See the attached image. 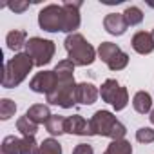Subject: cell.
<instances>
[{"label": "cell", "instance_id": "1", "mask_svg": "<svg viewBox=\"0 0 154 154\" xmlns=\"http://www.w3.org/2000/svg\"><path fill=\"white\" fill-rule=\"evenodd\" d=\"M80 8L82 2H63L62 6L49 4L38 13V24L44 31L74 33L80 27Z\"/></svg>", "mask_w": 154, "mask_h": 154}, {"label": "cell", "instance_id": "2", "mask_svg": "<svg viewBox=\"0 0 154 154\" xmlns=\"http://www.w3.org/2000/svg\"><path fill=\"white\" fill-rule=\"evenodd\" d=\"M35 62L33 58L27 54V53H18L15 54L11 60L6 62L4 65V76H2V87L6 89H11V87H17L20 85L26 76L31 72Z\"/></svg>", "mask_w": 154, "mask_h": 154}, {"label": "cell", "instance_id": "3", "mask_svg": "<svg viewBox=\"0 0 154 154\" xmlns=\"http://www.w3.org/2000/svg\"><path fill=\"white\" fill-rule=\"evenodd\" d=\"M65 51L69 54V60L74 63V65H80V67H85V65H91L96 58V51L94 47L80 35V33H72L65 38Z\"/></svg>", "mask_w": 154, "mask_h": 154}, {"label": "cell", "instance_id": "4", "mask_svg": "<svg viewBox=\"0 0 154 154\" xmlns=\"http://www.w3.org/2000/svg\"><path fill=\"white\" fill-rule=\"evenodd\" d=\"M91 127H93V134L96 136H107L112 140H123L125 136V127L123 123H120L116 120V116H112L109 111H96L94 116L89 120Z\"/></svg>", "mask_w": 154, "mask_h": 154}, {"label": "cell", "instance_id": "5", "mask_svg": "<svg viewBox=\"0 0 154 154\" xmlns=\"http://www.w3.org/2000/svg\"><path fill=\"white\" fill-rule=\"evenodd\" d=\"M26 53L33 58V62H35L36 67H44L45 63H49L53 60L54 42L44 40V38H38V36H33L26 44Z\"/></svg>", "mask_w": 154, "mask_h": 154}, {"label": "cell", "instance_id": "6", "mask_svg": "<svg viewBox=\"0 0 154 154\" xmlns=\"http://www.w3.org/2000/svg\"><path fill=\"white\" fill-rule=\"evenodd\" d=\"M47 102L53 105H60L63 109H69L76 103V84L74 78L71 80H58L56 89L47 94Z\"/></svg>", "mask_w": 154, "mask_h": 154}, {"label": "cell", "instance_id": "7", "mask_svg": "<svg viewBox=\"0 0 154 154\" xmlns=\"http://www.w3.org/2000/svg\"><path fill=\"white\" fill-rule=\"evenodd\" d=\"M98 56L102 58V62L107 63V67L111 71H122L127 67L129 63V54L123 53L116 44L112 42H103L98 47Z\"/></svg>", "mask_w": 154, "mask_h": 154}, {"label": "cell", "instance_id": "8", "mask_svg": "<svg viewBox=\"0 0 154 154\" xmlns=\"http://www.w3.org/2000/svg\"><path fill=\"white\" fill-rule=\"evenodd\" d=\"M100 96L103 102L111 103L116 111H122L127 107V102H129V94H127V89L122 87L116 80L109 78L103 82L102 89H100Z\"/></svg>", "mask_w": 154, "mask_h": 154}, {"label": "cell", "instance_id": "9", "mask_svg": "<svg viewBox=\"0 0 154 154\" xmlns=\"http://www.w3.org/2000/svg\"><path fill=\"white\" fill-rule=\"evenodd\" d=\"M58 85V76L54 71H42V72H36L33 76V80L29 84L31 91L38 93V94H51Z\"/></svg>", "mask_w": 154, "mask_h": 154}, {"label": "cell", "instance_id": "10", "mask_svg": "<svg viewBox=\"0 0 154 154\" xmlns=\"http://www.w3.org/2000/svg\"><path fill=\"white\" fill-rule=\"evenodd\" d=\"M65 132H69V134H78V136H94L93 134L91 122H87L80 114L69 116L65 120Z\"/></svg>", "mask_w": 154, "mask_h": 154}, {"label": "cell", "instance_id": "11", "mask_svg": "<svg viewBox=\"0 0 154 154\" xmlns=\"http://www.w3.org/2000/svg\"><path fill=\"white\" fill-rule=\"evenodd\" d=\"M103 27L107 33L114 35V36H122L125 31H127V22H125V17L123 13H109L105 18H103Z\"/></svg>", "mask_w": 154, "mask_h": 154}, {"label": "cell", "instance_id": "12", "mask_svg": "<svg viewBox=\"0 0 154 154\" xmlns=\"http://www.w3.org/2000/svg\"><path fill=\"white\" fill-rule=\"evenodd\" d=\"M132 49L140 54H149L154 51V38L152 33H145V31H138L132 36Z\"/></svg>", "mask_w": 154, "mask_h": 154}, {"label": "cell", "instance_id": "13", "mask_svg": "<svg viewBox=\"0 0 154 154\" xmlns=\"http://www.w3.org/2000/svg\"><path fill=\"white\" fill-rule=\"evenodd\" d=\"M98 94H100V93H98V89H96L93 84L84 82V84H78V85H76V102H78V103L91 105V103L96 102Z\"/></svg>", "mask_w": 154, "mask_h": 154}, {"label": "cell", "instance_id": "14", "mask_svg": "<svg viewBox=\"0 0 154 154\" xmlns=\"http://www.w3.org/2000/svg\"><path fill=\"white\" fill-rule=\"evenodd\" d=\"M26 116H27L31 122H35L36 125H40V123L45 125V122L51 118V111H49L47 105H44V103H36V105H33V107L27 109Z\"/></svg>", "mask_w": 154, "mask_h": 154}, {"label": "cell", "instance_id": "15", "mask_svg": "<svg viewBox=\"0 0 154 154\" xmlns=\"http://www.w3.org/2000/svg\"><path fill=\"white\" fill-rule=\"evenodd\" d=\"M6 44H8V47H9L11 51H18V49H22V47L27 44V33L22 31V29H13V31H9L8 36H6Z\"/></svg>", "mask_w": 154, "mask_h": 154}, {"label": "cell", "instance_id": "16", "mask_svg": "<svg viewBox=\"0 0 154 154\" xmlns=\"http://www.w3.org/2000/svg\"><path fill=\"white\" fill-rule=\"evenodd\" d=\"M132 107H134L136 112H140V114L150 112V107H152V98H150V94L145 93V91H138V93L134 94V98H132Z\"/></svg>", "mask_w": 154, "mask_h": 154}, {"label": "cell", "instance_id": "17", "mask_svg": "<svg viewBox=\"0 0 154 154\" xmlns=\"http://www.w3.org/2000/svg\"><path fill=\"white\" fill-rule=\"evenodd\" d=\"M65 120H67V118H63V116H60V114H51V118L45 122L47 132L53 134V136L63 134V132H65Z\"/></svg>", "mask_w": 154, "mask_h": 154}, {"label": "cell", "instance_id": "18", "mask_svg": "<svg viewBox=\"0 0 154 154\" xmlns=\"http://www.w3.org/2000/svg\"><path fill=\"white\" fill-rule=\"evenodd\" d=\"M103 154H132V147L127 140H112Z\"/></svg>", "mask_w": 154, "mask_h": 154}, {"label": "cell", "instance_id": "19", "mask_svg": "<svg viewBox=\"0 0 154 154\" xmlns=\"http://www.w3.org/2000/svg\"><path fill=\"white\" fill-rule=\"evenodd\" d=\"M36 154H62V145L54 138H47L38 145Z\"/></svg>", "mask_w": 154, "mask_h": 154}, {"label": "cell", "instance_id": "20", "mask_svg": "<svg viewBox=\"0 0 154 154\" xmlns=\"http://www.w3.org/2000/svg\"><path fill=\"white\" fill-rule=\"evenodd\" d=\"M123 17H125L127 26H138V24H141V20H143V13H141V9L136 8V6H129V8L123 11Z\"/></svg>", "mask_w": 154, "mask_h": 154}, {"label": "cell", "instance_id": "21", "mask_svg": "<svg viewBox=\"0 0 154 154\" xmlns=\"http://www.w3.org/2000/svg\"><path fill=\"white\" fill-rule=\"evenodd\" d=\"M17 129H18L24 136H35L38 125H36L35 122H31L27 116H22V118H18V122H17Z\"/></svg>", "mask_w": 154, "mask_h": 154}, {"label": "cell", "instance_id": "22", "mask_svg": "<svg viewBox=\"0 0 154 154\" xmlns=\"http://www.w3.org/2000/svg\"><path fill=\"white\" fill-rule=\"evenodd\" d=\"M2 154H20V138L6 136L2 141Z\"/></svg>", "mask_w": 154, "mask_h": 154}, {"label": "cell", "instance_id": "23", "mask_svg": "<svg viewBox=\"0 0 154 154\" xmlns=\"http://www.w3.org/2000/svg\"><path fill=\"white\" fill-rule=\"evenodd\" d=\"M17 112V103L9 98H2L0 100V120H9L11 116H15Z\"/></svg>", "mask_w": 154, "mask_h": 154}, {"label": "cell", "instance_id": "24", "mask_svg": "<svg viewBox=\"0 0 154 154\" xmlns=\"http://www.w3.org/2000/svg\"><path fill=\"white\" fill-rule=\"evenodd\" d=\"M36 140L35 136H24L20 140V154H36Z\"/></svg>", "mask_w": 154, "mask_h": 154}, {"label": "cell", "instance_id": "25", "mask_svg": "<svg viewBox=\"0 0 154 154\" xmlns=\"http://www.w3.org/2000/svg\"><path fill=\"white\" fill-rule=\"evenodd\" d=\"M136 140L140 141V143H152L154 141V129H150V127H141V129H138L136 131Z\"/></svg>", "mask_w": 154, "mask_h": 154}, {"label": "cell", "instance_id": "26", "mask_svg": "<svg viewBox=\"0 0 154 154\" xmlns=\"http://www.w3.org/2000/svg\"><path fill=\"white\" fill-rule=\"evenodd\" d=\"M9 9H13L15 13H22V11H26L31 4L29 2H9V4H6Z\"/></svg>", "mask_w": 154, "mask_h": 154}, {"label": "cell", "instance_id": "27", "mask_svg": "<svg viewBox=\"0 0 154 154\" xmlns=\"http://www.w3.org/2000/svg\"><path fill=\"white\" fill-rule=\"evenodd\" d=\"M72 154H94V152H93V147H91V145H87V143H78V145L74 147Z\"/></svg>", "mask_w": 154, "mask_h": 154}, {"label": "cell", "instance_id": "28", "mask_svg": "<svg viewBox=\"0 0 154 154\" xmlns=\"http://www.w3.org/2000/svg\"><path fill=\"white\" fill-rule=\"evenodd\" d=\"M149 120H150V123H152V125H154V109H152V111H150V116H149Z\"/></svg>", "mask_w": 154, "mask_h": 154}, {"label": "cell", "instance_id": "29", "mask_svg": "<svg viewBox=\"0 0 154 154\" xmlns=\"http://www.w3.org/2000/svg\"><path fill=\"white\" fill-rule=\"evenodd\" d=\"M152 38H154V29H152Z\"/></svg>", "mask_w": 154, "mask_h": 154}]
</instances>
